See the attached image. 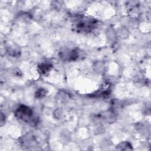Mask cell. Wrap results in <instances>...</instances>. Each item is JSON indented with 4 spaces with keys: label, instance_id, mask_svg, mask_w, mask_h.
<instances>
[{
    "label": "cell",
    "instance_id": "obj_1",
    "mask_svg": "<svg viewBox=\"0 0 151 151\" xmlns=\"http://www.w3.org/2000/svg\"><path fill=\"white\" fill-rule=\"evenodd\" d=\"M15 116L19 120L31 125L35 124L38 122L37 117L34 116L32 110L26 106H20L15 111Z\"/></svg>",
    "mask_w": 151,
    "mask_h": 151
},
{
    "label": "cell",
    "instance_id": "obj_3",
    "mask_svg": "<svg viewBox=\"0 0 151 151\" xmlns=\"http://www.w3.org/2000/svg\"><path fill=\"white\" fill-rule=\"evenodd\" d=\"M81 50L78 48L73 49L69 51L61 52V57L64 58L65 60L68 61H75L80 58L81 56Z\"/></svg>",
    "mask_w": 151,
    "mask_h": 151
},
{
    "label": "cell",
    "instance_id": "obj_2",
    "mask_svg": "<svg viewBox=\"0 0 151 151\" xmlns=\"http://www.w3.org/2000/svg\"><path fill=\"white\" fill-rule=\"evenodd\" d=\"M97 25V21L94 18L84 17L80 18V20L75 24L74 28L78 32L88 33L91 32Z\"/></svg>",
    "mask_w": 151,
    "mask_h": 151
},
{
    "label": "cell",
    "instance_id": "obj_7",
    "mask_svg": "<svg viewBox=\"0 0 151 151\" xmlns=\"http://www.w3.org/2000/svg\"><path fill=\"white\" fill-rule=\"evenodd\" d=\"M47 91L44 88L38 89L35 93V97L37 98H42L46 95Z\"/></svg>",
    "mask_w": 151,
    "mask_h": 151
},
{
    "label": "cell",
    "instance_id": "obj_4",
    "mask_svg": "<svg viewBox=\"0 0 151 151\" xmlns=\"http://www.w3.org/2000/svg\"><path fill=\"white\" fill-rule=\"evenodd\" d=\"M52 65L48 63H42L38 66V71L42 75H45L50 71Z\"/></svg>",
    "mask_w": 151,
    "mask_h": 151
},
{
    "label": "cell",
    "instance_id": "obj_6",
    "mask_svg": "<svg viewBox=\"0 0 151 151\" xmlns=\"http://www.w3.org/2000/svg\"><path fill=\"white\" fill-rule=\"evenodd\" d=\"M117 149L119 150H132V147L130 143L127 142H123L120 143L117 146Z\"/></svg>",
    "mask_w": 151,
    "mask_h": 151
},
{
    "label": "cell",
    "instance_id": "obj_5",
    "mask_svg": "<svg viewBox=\"0 0 151 151\" xmlns=\"http://www.w3.org/2000/svg\"><path fill=\"white\" fill-rule=\"evenodd\" d=\"M35 142V140L32 136H30L29 134H27L24 136L21 143L25 146H30L31 145H34V143Z\"/></svg>",
    "mask_w": 151,
    "mask_h": 151
}]
</instances>
